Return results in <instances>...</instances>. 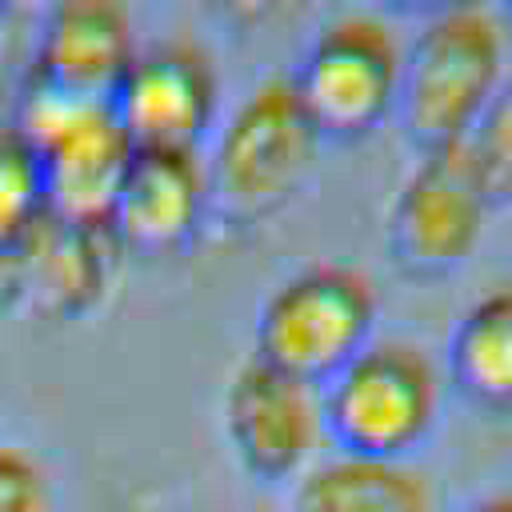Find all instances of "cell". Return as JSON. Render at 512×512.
I'll use <instances>...</instances> for the list:
<instances>
[{
	"mask_svg": "<svg viewBox=\"0 0 512 512\" xmlns=\"http://www.w3.org/2000/svg\"><path fill=\"white\" fill-rule=\"evenodd\" d=\"M204 220H208L204 160L196 152L136 148L108 216V232L116 236L120 252L176 256L200 236Z\"/></svg>",
	"mask_w": 512,
	"mask_h": 512,
	"instance_id": "cell-9",
	"label": "cell"
},
{
	"mask_svg": "<svg viewBox=\"0 0 512 512\" xmlns=\"http://www.w3.org/2000/svg\"><path fill=\"white\" fill-rule=\"evenodd\" d=\"M16 248L24 264V308L48 320H80L100 308L120 252L108 228L68 224L44 208L16 236Z\"/></svg>",
	"mask_w": 512,
	"mask_h": 512,
	"instance_id": "cell-10",
	"label": "cell"
},
{
	"mask_svg": "<svg viewBox=\"0 0 512 512\" xmlns=\"http://www.w3.org/2000/svg\"><path fill=\"white\" fill-rule=\"evenodd\" d=\"M504 28L492 8L432 12L400 52L392 116L420 152L460 144L504 80Z\"/></svg>",
	"mask_w": 512,
	"mask_h": 512,
	"instance_id": "cell-1",
	"label": "cell"
},
{
	"mask_svg": "<svg viewBox=\"0 0 512 512\" xmlns=\"http://www.w3.org/2000/svg\"><path fill=\"white\" fill-rule=\"evenodd\" d=\"M56 488L48 468L24 448H0V512H52Z\"/></svg>",
	"mask_w": 512,
	"mask_h": 512,
	"instance_id": "cell-18",
	"label": "cell"
},
{
	"mask_svg": "<svg viewBox=\"0 0 512 512\" xmlns=\"http://www.w3.org/2000/svg\"><path fill=\"white\" fill-rule=\"evenodd\" d=\"M220 424L244 476L260 488L296 484L312 468L324 440L320 388L252 356L224 388Z\"/></svg>",
	"mask_w": 512,
	"mask_h": 512,
	"instance_id": "cell-7",
	"label": "cell"
},
{
	"mask_svg": "<svg viewBox=\"0 0 512 512\" xmlns=\"http://www.w3.org/2000/svg\"><path fill=\"white\" fill-rule=\"evenodd\" d=\"M496 20H500V28H504V36L512 40V0H500V12H496Z\"/></svg>",
	"mask_w": 512,
	"mask_h": 512,
	"instance_id": "cell-23",
	"label": "cell"
},
{
	"mask_svg": "<svg viewBox=\"0 0 512 512\" xmlns=\"http://www.w3.org/2000/svg\"><path fill=\"white\" fill-rule=\"evenodd\" d=\"M400 8H416V12H448V8H472V4H484V0H392Z\"/></svg>",
	"mask_w": 512,
	"mask_h": 512,
	"instance_id": "cell-21",
	"label": "cell"
},
{
	"mask_svg": "<svg viewBox=\"0 0 512 512\" xmlns=\"http://www.w3.org/2000/svg\"><path fill=\"white\" fill-rule=\"evenodd\" d=\"M56 4H64V0H8V8H16V12H36V16L52 12Z\"/></svg>",
	"mask_w": 512,
	"mask_h": 512,
	"instance_id": "cell-22",
	"label": "cell"
},
{
	"mask_svg": "<svg viewBox=\"0 0 512 512\" xmlns=\"http://www.w3.org/2000/svg\"><path fill=\"white\" fill-rule=\"evenodd\" d=\"M460 512H512V488H500V492H488V496H476L468 508Z\"/></svg>",
	"mask_w": 512,
	"mask_h": 512,
	"instance_id": "cell-20",
	"label": "cell"
},
{
	"mask_svg": "<svg viewBox=\"0 0 512 512\" xmlns=\"http://www.w3.org/2000/svg\"><path fill=\"white\" fill-rule=\"evenodd\" d=\"M488 200L504 204L512 200V68L504 72V80L496 84V92L488 96L484 112L476 116V124L468 128V136L460 140Z\"/></svg>",
	"mask_w": 512,
	"mask_h": 512,
	"instance_id": "cell-16",
	"label": "cell"
},
{
	"mask_svg": "<svg viewBox=\"0 0 512 512\" xmlns=\"http://www.w3.org/2000/svg\"><path fill=\"white\" fill-rule=\"evenodd\" d=\"M444 380L408 340H372L320 384V424L336 452L412 460L440 428Z\"/></svg>",
	"mask_w": 512,
	"mask_h": 512,
	"instance_id": "cell-3",
	"label": "cell"
},
{
	"mask_svg": "<svg viewBox=\"0 0 512 512\" xmlns=\"http://www.w3.org/2000/svg\"><path fill=\"white\" fill-rule=\"evenodd\" d=\"M216 96L220 84L200 48L152 44L144 52L136 48L108 96V108L136 148L196 152L216 120Z\"/></svg>",
	"mask_w": 512,
	"mask_h": 512,
	"instance_id": "cell-8",
	"label": "cell"
},
{
	"mask_svg": "<svg viewBox=\"0 0 512 512\" xmlns=\"http://www.w3.org/2000/svg\"><path fill=\"white\" fill-rule=\"evenodd\" d=\"M24 308V264L16 240L0 244V316Z\"/></svg>",
	"mask_w": 512,
	"mask_h": 512,
	"instance_id": "cell-19",
	"label": "cell"
},
{
	"mask_svg": "<svg viewBox=\"0 0 512 512\" xmlns=\"http://www.w3.org/2000/svg\"><path fill=\"white\" fill-rule=\"evenodd\" d=\"M488 208L492 200L464 144L420 152L384 216V244L392 264L412 280L456 272L476 252Z\"/></svg>",
	"mask_w": 512,
	"mask_h": 512,
	"instance_id": "cell-5",
	"label": "cell"
},
{
	"mask_svg": "<svg viewBox=\"0 0 512 512\" xmlns=\"http://www.w3.org/2000/svg\"><path fill=\"white\" fill-rule=\"evenodd\" d=\"M4 12H8V0H0V16H4Z\"/></svg>",
	"mask_w": 512,
	"mask_h": 512,
	"instance_id": "cell-24",
	"label": "cell"
},
{
	"mask_svg": "<svg viewBox=\"0 0 512 512\" xmlns=\"http://www.w3.org/2000/svg\"><path fill=\"white\" fill-rule=\"evenodd\" d=\"M376 316L380 296L360 268L312 264L260 300L252 356L320 388L376 340Z\"/></svg>",
	"mask_w": 512,
	"mask_h": 512,
	"instance_id": "cell-4",
	"label": "cell"
},
{
	"mask_svg": "<svg viewBox=\"0 0 512 512\" xmlns=\"http://www.w3.org/2000/svg\"><path fill=\"white\" fill-rule=\"evenodd\" d=\"M40 212V168L24 140L0 128V244L16 240Z\"/></svg>",
	"mask_w": 512,
	"mask_h": 512,
	"instance_id": "cell-17",
	"label": "cell"
},
{
	"mask_svg": "<svg viewBox=\"0 0 512 512\" xmlns=\"http://www.w3.org/2000/svg\"><path fill=\"white\" fill-rule=\"evenodd\" d=\"M136 156V144L112 116V108L88 112L60 140L36 152L40 168V208L56 220L108 228L120 180Z\"/></svg>",
	"mask_w": 512,
	"mask_h": 512,
	"instance_id": "cell-11",
	"label": "cell"
},
{
	"mask_svg": "<svg viewBox=\"0 0 512 512\" xmlns=\"http://www.w3.org/2000/svg\"><path fill=\"white\" fill-rule=\"evenodd\" d=\"M104 108V100H88V96H76L52 80H44L40 72H24L20 88H16V100H12V120H8V132L16 140H24L36 152H44L52 140H60L72 124H80L88 112Z\"/></svg>",
	"mask_w": 512,
	"mask_h": 512,
	"instance_id": "cell-15",
	"label": "cell"
},
{
	"mask_svg": "<svg viewBox=\"0 0 512 512\" xmlns=\"http://www.w3.org/2000/svg\"><path fill=\"white\" fill-rule=\"evenodd\" d=\"M444 372L460 400L488 416H512V284L476 296L452 324Z\"/></svg>",
	"mask_w": 512,
	"mask_h": 512,
	"instance_id": "cell-13",
	"label": "cell"
},
{
	"mask_svg": "<svg viewBox=\"0 0 512 512\" xmlns=\"http://www.w3.org/2000/svg\"><path fill=\"white\" fill-rule=\"evenodd\" d=\"M320 140L288 76L256 84L232 108L208 152V216L252 228L280 212L312 172Z\"/></svg>",
	"mask_w": 512,
	"mask_h": 512,
	"instance_id": "cell-2",
	"label": "cell"
},
{
	"mask_svg": "<svg viewBox=\"0 0 512 512\" xmlns=\"http://www.w3.org/2000/svg\"><path fill=\"white\" fill-rule=\"evenodd\" d=\"M400 80V48L372 16H336L304 48L288 84L328 140H352L392 116Z\"/></svg>",
	"mask_w": 512,
	"mask_h": 512,
	"instance_id": "cell-6",
	"label": "cell"
},
{
	"mask_svg": "<svg viewBox=\"0 0 512 512\" xmlns=\"http://www.w3.org/2000/svg\"><path fill=\"white\" fill-rule=\"evenodd\" d=\"M296 512H432V484L412 460L336 452L292 484Z\"/></svg>",
	"mask_w": 512,
	"mask_h": 512,
	"instance_id": "cell-14",
	"label": "cell"
},
{
	"mask_svg": "<svg viewBox=\"0 0 512 512\" xmlns=\"http://www.w3.org/2000/svg\"><path fill=\"white\" fill-rule=\"evenodd\" d=\"M40 40L32 56V72L44 80L104 100L120 84L124 68L136 56L132 20L120 0H64L40 16Z\"/></svg>",
	"mask_w": 512,
	"mask_h": 512,
	"instance_id": "cell-12",
	"label": "cell"
}]
</instances>
